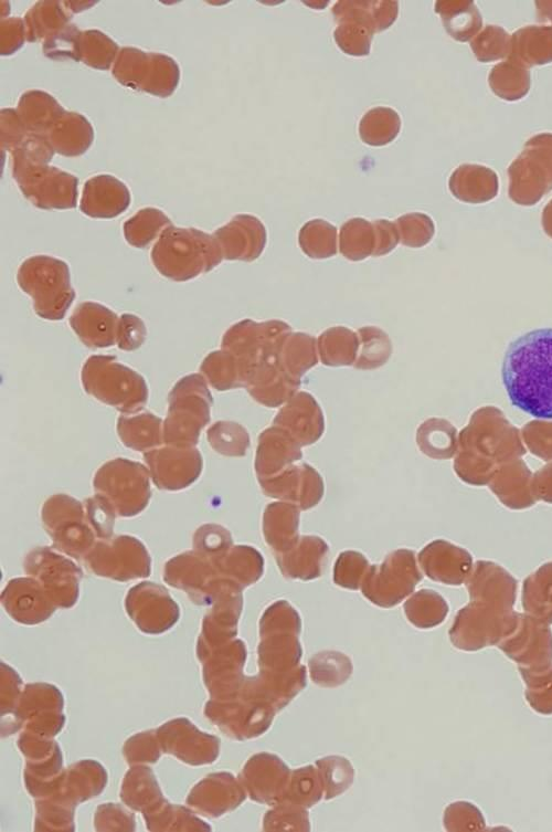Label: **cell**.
<instances>
[{"instance_id":"1","label":"cell","mask_w":552,"mask_h":832,"mask_svg":"<svg viewBox=\"0 0 552 832\" xmlns=\"http://www.w3.org/2000/svg\"><path fill=\"white\" fill-rule=\"evenodd\" d=\"M501 371L516 408L552 419V328L534 329L511 341Z\"/></svg>"},{"instance_id":"2","label":"cell","mask_w":552,"mask_h":832,"mask_svg":"<svg viewBox=\"0 0 552 832\" xmlns=\"http://www.w3.org/2000/svg\"><path fill=\"white\" fill-rule=\"evenodd\" d=\"M150 256L156 270L176 282H185L208 273L223 260L213 234L172 224L159 235Z\"/></svg>"},{"instance_id":"3","label":"cell","mask_w":552,"mask_h":832,"mask_svg":"<svg viewBox=\"0 0 552 832\" xmlns=\"http://www.w3.org/2000/svg\"><path fill=\"white\" fill-rule=\"evenodd\" d=\"M81 381L86 393L123 413L140 411L148 400L145 378L115 356L88 357L82 367Z\"/></svg>"},{"instance_id":"4","label":"cell","mask_w":552,"mask_h":832,"mask_svg":"<svg viewBox=\"0 0 552 832\" xmlns=\"http://www.w3.org/2000/svg\"><path fill=\"white\" fill-rule=\"evenodd\" d=\"M19 287L33 301L35 314L61 320L75 299L67 263L49 255L28 257L17 273Z\"/></svg>"},{"instance_id":"5","label":"cell","mask_w":552,"mask_h":832,"mask_svg":"<svg viewBox=\"0 0 552 832\" xmlns=\"http://www.w3.org/2000/svg\"><path fill=\"white\" fill-rule=\"evenodd\" d=\"M168 414L163 421V442L195 446L202 429L210 422L213 403L206 380L192 373L181 378L168 396Z\"/></svg>"},{"instance_id":"6","label":"cell","mask_w":552,"mask_h":832,"mask_svg":"<svg viewBox=\"0 0 552 832\" xmlns=\"http://www.w3.org/2000/svg\"><path fill=\"white\" fill-rule=\"evenodd\" d=\"M13 155V177L21 192L41 209H71L76 206L78 179L47 160Z\"/></svg>"},{"instance_id":"7","label":"cell","mask_w":552,"mask_h":832,"mask_svg":"<svg viewBox=\"0 0 552 832\" xmlns=\"http://www.w3.org/2000/svg\"><path fill=\"white\" fill-rule=\"evenodd\" d=\"M149 474L141 463L115 459L97 470L93 485L95 493L112 505L116 515L131 517L148 505L151 496Z\"/></svg>"},{"instance_id":"8","label":"cell","mask_w":552,"mask_h":832,"mask_svg":"<svg viewBox=\"0 0 552 832\" xmlns=\"http://www.w3.org/2000/svg\"><path fill=\"white\" fill-rule=\"evenodd\" d=\"M43 526L61 552L81 559L95 545V533L84 504L65 494L53 495L41 510Z\"/></svg>"},{"instance_id":"9","label":"cell","mask_w":552,"mask_h":832,"mask_svg":"<svg viewBox=\"0 0 552 832\" xmlns=\"http://www.w3.org/2000/svg\"><path fill=\"white\" fill-rule=\"evenodd\" d=\"M112 73L120 84L159 97L171 95L180 78L179 65L172 57L135 48L118 52Z\"/></svg>"},{"instance_id":"10","label":"cell","mask_w":552,"mask_h":832,"mask_svg":"<svg viewBox=\"0 0 552 832\" xmlns=\"http://www.w3.org/2000/svg\"><path fill=\"white\" fill-rule=\"evenodd\" d=\"M290 333V326L278 319L263 323L244 319L226 330L221 347L238 360L247 380L252 369L277 359L280 346Z\"/></svg>"},{"instance_id":"11","label":"cell","mask_w":552,"mask_h":832,"mask_svg":"<svg viewBox=\"0 0 552 832\" xmlns=\"http://www.w3.org/2000/svg\"><path fill=\"white\" fill-rule=\"evenodd\" d=\"M84 558L86 567L102 577L125 581L150 575V556L145 545L132 536L102 539Z\"/></svg>"},{"instance_id":"12","label":"cell","mask_w":552,"mask_h":832,"mask_svg":"<svg viewBox=\"0 0 552 832\" xmlns=\"http://www.w3.org/2000/svg\"><path fill=\"white\" fill-rule=\"evenodd\" d=\"M144 459L155 485L160 489H183L202 471V456L195 446L166 444L145 452Z\"/></svg>"},{"instance_id":"13","label":"cell","mask_w":552,"mask_h":832,"mask_svg":"<svg viewBox=\"0 0 552 832\" xmlns=\"http://www.w3.org/2000/svg\"><path fill=\"white\" fill-rule=\"evenodd\" d=\"M258 483L267 496L289 501L300 509L317 505L323 494L320 475L305 463L291 464L275 476Z\"/></svg>"},{"instance_id":"14","label":"cell","mask_w":552,"mask_h":832,"mask_svg":"<svg viewBox=\"0 0 552 832\" xmlns=\"http://www.w3.org/2000/svg\"><path fill=\"white\" fill-rule=\"evenodd\" d=\"M28 575L34 576L49 590L66 592L73 601L77 594V584L82 570L71 559L49 547L31 550L23 561Z\"/></svg>"},{"instance_id":"15","label":"cell","mask_w":552,"mask_h":832,"mask_svg":"<svg viewBox=\"0 0 552 832\" xmlns=\"http://www.w3.org/2000/svg\"><path fill=\"white\" fill-rule=\"evenodd\" d=\"M213 236L225 260H256L266 244L265 227L250 214L235 215L227 224L214 231Z\"/></svg>"},{"instance_id":"16","label":"cell","mask_w":552,"mask_h":832,"mask_svg":"<svg viewBox=\"0 0 552 832\" xmlns=\"http://www.w3.org/2000/svg\"><path fill=\"white\" fill-rule=\"evenodd\" d=\"M273 424L285 430L299 444L316 442L325 429L323 413L315 398L304 391L295 393L276 414Z\"/></svg>"},{"instance_id":"17","label":"cell","mask_w":552,"mask_h":832,"mask_svg":"<svg viewBox=\"0 0 552 832\" xmlns=\"http://www.w3.org/2000/svg\"><path fill=\"white\" fill-rule=\"evenodd\" d=\"M498 647L518 668L538 670L552 664V634L543 625L526 623L521 631L505 638Z\"/></svg>"},{"instance_id":"18","label":"cell","mask_w":552,"mask_h":832,"mask_svg":"<svg viewBox=\"0 0 552 832\" xmlns=\"http://www.w3.org/2000/svg\"><path fill=\"white\" fill-rule=\"evenodd\" d=\"M119 317L110 308L84 302L68 318L73 331L88 348H107L116 343Z\"/></svg>"},{"instance_id":"19","label":"cell","mask_w":552,"mask_h":832,"mask_svg":"<svg viewBox=\"0 0 552 832\" xmlns=\"http://www.w3.org/2000/svg\"><path fill=\"white\" fill-rule=\"evenodd\" d=\"M129 203L130 192L124 182L98 175L85 182L79 209L91 218L110 219L123 213Z\"/></svg>"},{"instance_id":"20","label":"cell","mask_w":552,"mask_h":832,"mask_svg":"<svg viewBox=\"0 0 552 832\" xmlns=\"http://www.w3.org/2000/svg\"><path fill=\"white\" fill-rule=\"evenodd\" d=\"M300 459V444L285 430L273 425L258 436L255 459L257 480L275 476Z\"/></svg>"},{"instance_id":"21","label":"cell","mask_w":552,"mask_h":832,"mask_svg":"<svg viewBox=\"0 0 552 832\" xmlns=\"http://www.w3.org/2000/svg\"><path fill=\"white\" fill-rule=\"evenodd\" d=\"M300 386L276 360L258 365L248 373L245 388L257 402L275 408L287 402Z\"/></svg>"},{"instance_id":"22","label":"cell","mask_w":552,"mask_h":832,"mask_svg":"<svg viewBox=\"0 0 552 832\" xmlns=\"http://www.w3.org/2000/svg\"><path fill=\"white\" fill-rule=\"evenodd\" d=\"M327 551L323 539L302 536L289 550L276 554V561L286 577L310 579L319 576Z\"/></svg>"},{"instance_id":"23","label":"cell","mask_w":552,"mask_h":832,"mask_svg":"<svg viewBox=\"0 0 552 832\" xmlns=\"http://www.w3.org/2000/svg\"><path fill=\"white\" fill-rule=\"evenodd\" d=\"M14 110L29 134L45 138L52 126L65 113L54 97L38 89L24 93Z\"/></svg>"},{"instance_id":"24","label":"cell","mask_w":552,"mask_h":832,"mask_svg":"<svg viewBox=\"0 0 552 832\" xmlns=\"http://www.w3.org/2000/svg\"><path fill=\"white\" fill-rule=\"evenodd\" d=\"M299 508L294 504H268L263 516V533L275 554L289 550L298 541Z\"/></svg>"},{"instance_id":"25","label":"cell","mask_w":552,"mask_h":832,"mask_svg":"<svg viewBox=\"0 0 552 832\" xmlns=\"http://www.w3.org/2000/svg\"><path fill=\"white\" fill-rule=\"evenodd\" d=\"M93 138L94 130L88 120L73 112H65L46 135L52 149L64 156L85 152Z\"/></svg>"},{"instance_id":"26","label":"cell","mask_w":552,"mask_h":832,"mask_svg":"<svg viewBox=\"0 0 552 832\" xmlns=\"http://www.w3.org/2000/svg\"><path fill=\"white\" fill-rule=\"evenodd\" d=\"M397 12L396 1H339L332 8L337 22L355 21L373 32L383 31L393 24Z\"/></svg>"},{"instance_id":"27","label":"cell","mask_w":552,"mask_h":832,"mask_svg":"<svg viewBox=\"0 0 552 832\" xmlns=\"http://www.w3.org/2000/svg\"><path fill=\"white\" fill-rule=\"evenodd\" d=\"M117 433L125 446L148 452L163 442V421L151 412L121 415Z\"/></svg>"},{"instance_id":"28","label":"cell","mask_w":552,"mask_h":832,"mask_svg":"<svg viewBox=\"0 0 552 832\" xmlns=\"http://www.w3.org/2000/svg\"><path fill=\"white\" fill-rule=\"evenodd\" d=\"M63 7L64 2L35 3L24 17L26 40H44V44L68 29L71 15Z\"/></svg>"},{"instance_id":"29","label":"cell","mask_w":552,"mask_h":832,"mask_svg":"<svg viewBox=\"0 0 552 832\" xmlns=\"http://www.w3.org/2000/svg\"><path fill=\"white\" fill-rule=\"evenodd\" d=\"M210 559L226 580L233 579L245 584L257 580L264 566L262 555L251 546H234L223 555Z\"/></svg>"},{"instance_id":"30","label":"cell","mask_w":552,"mask_h":832,"mask_svg":"<svg viewBox=\"0 0 552 832\" xmlns=\"http://www.w3.org/2000/svg\"><path fill=\"white\" fill-rule=\"evenodd\" d=\"M320 360L326 366H350L358 352V335L353 330L337 326L325 330L317 340Z\"/></svg>"},{"instance_id":"31","label":"cell","mask_w":552,"mask_h":832,"mask_svg":"<svg viewBox=\"0 0 552 832\" xmlns=\"http://www.w3.org/2000/svg\"><path fill=\"white\" fill-rule=\"evenodd\" d=\"M200 372L216 390L225 391L245 387L246 373L238 360L224 349L210 352L200 366Z\"/></svg>"},{"instance_id":"32","label":"cell","mask_w":552,"mask_h":832,"mask_svg":"<svg viewBox=\"0 0 552 832\" xmlns=\"http://www.w3.org/2000/svg\"><path fill=\"white\" fill-rule=\"evenodd\" d=\"M318 361L316 339L305 333H290L284 339L277 362L290 376L300 377Z\"/></svg>"},{"instance_id":"33","label":"cell","mask_w":552,"mask_h":832,"mask_svg":"<svg viewBox=\"0 0 552 832\" xmlns=\"http://www.w3.org/2000/svg\"><path fill=\"white\" fill-rule=\"evenodd\" d=\"M401 128L399 114L390 107H374L368 110L359 124V135L370 146H384L397 136Z\"/></svg>"},{"instance_id":"34","label":"cell","mask_w":552,"mask_h":832,"mask_svg":"<svg viewBox=\"0 0 552 832\" xmlns=\"http://www.w3.org/2000/svg\"><path fill=\"white\" fill-rule=\"evenodd\" d=\"M339 249L341 254L351 261H361L373 255L375 249V233L373 223L352 218L340 229Z\"/></svg>"},{"instance_id":"35","label":"cell","mask_w":552,"mask_h":832,"mask_svg":"<svg viewBox=\"0 0 552 832\" xmlns=\"http://www.w3.org/2000/svg\"><path fill=\"white\" fill-rule=\"evenodd\" d=\"M169 225L171 221L161 210L145 208L124 223V235L130 245L144 249Z\"/></svg>"},{"instance_id":"36","label":"cell","mask_w":552,"mask_h":832,"mask_svg":"<svg viewBox=\"0 0 552 832\" xmlns=\"http://www.w3.org/2000/svg\"><path fill=\"white\" fill-rule=\"evenodd\" d=\"M358 352L354 367L358 369H375L384 365L392 352L389 336L379 327H361L358 331Z\"/></svg>"},{"instance_id":"37","label":"cell","mask_w":552,"mask_h":832,"mask_svg":"<svg viewBox=\"0 0 552 832\" xmlns=\"http://www.w3.org/2000/svg\"><path fill=\"white\" fill-rule=\"evenodd\" d=\"M299 246L311 259L320 260L337 253V229L322 219H314L302 225L298 235Z\"/></svg>"},{"instance_id":"38","label":"cell","mask_w":552,"mask_h":832,"mask_svg":"<svg viewBox=\"0 0 552 832\" xmlns=\"http://www.w3.org/2000/svg\"><path fill=\"white\" fill-rule=\"evenodd\" d=\"M118 51V45L98 30L81 32L77 41L76 57L85 64L99 69H109ZM118 54V53H117Z\"/></svg>"},{"instance_id":"39","label":"cell","mask_w":552,"mask_h":832,"mask_svg":"<svg viewBox=\"0 0 552 832\" xmlns=\"http://www.w3.org/2000/svg\"><path fill=\"white\" fill-rule=\"evenodd\" d=\"M526 685L524 697L539 714L552 715V664L538 670L518 668Z\"/></svg>"},{"instance_id":"40","label":"cell","mask_w":552,"mask_h":832,"mask_svg":"<svg viewBox=\"0 0 552 832\" xmlns=\"http://www.w3.org/2000/svg\"><path fill=\"white\" fill-rule=\"evenodd\" d=\"M206 439L212 449L223 455H245L250 446L247 431L233 421H217L206 431Z\"/></svg>"},{"instance_id":"41","label":"cell","mask_w":552,"mask_h":832,"mask_svg":"<svg viewBox=\"0 0 552 832\" xmlns=\"http://www.w3.org/2000/svg\"><path fill=\"white\" fill-rule=\"evenodd\" d=\"M373 33L359 22L344 20L338 22L333 38L344 53L352 56H365L370 53Z\"/></svg>"},{"instance_id":"42","label":"cell","mask_w":552,"mask_h":832,"mask_svg":"<svg viewBox=\"0 0 552 832\" xmlns=\"http://www.w3.org/2000/svg\"><path fill=\"white\" fill-rule=\"evenodd\" d=\"M232 547V536L227 529L215 524H205L197 529L193 550L208 558H215Z\"/></svg>"},{"instance_id":"43","label":"cell","mask_w":552,"mask_h":832,"mask_svg":"<svg viewBox=\"0 0 552 832\" xmlns=\"http://www.w3.org/2000/svg\"><path fill=\"white\" fill-rule=\"evenodd\" d=\"M400 242L410 248L424 245L433 234L429 218L422 213H407L395 221Z\"/></svg>"},{"instance_id":"44","label":"cell","mask_w":552,"mask_h":832,"mask_svg":"<svg viewBox=\"0 0 552 832\" xmlns=\"http://www.w3.org/2000/svg\"><path fill=\"white\" fill-rule=\"evenodd\" d=\"M87 519L100 539H108L113 534L116 512L100 495L89 497L84 503Z\"/></svg>"},{"instance_id":"45","label":"cell","mask_w":552,"mask_h":832,"mask_svg":"<svg viewBox=\"0 0 552 832\" xmlns=\"http://www.w3.org/2000/svg\"><path fill=\"white\" fill-rule=\"evenodd\" d=\"M370 568L363 555L357 551L342 552L335 565V581L340 586L357 588L363 573Z\"/></svg>"},{"instance_id":"46","label":"cell","mask_w":552,"mask_h":832,"mask_svg":"<svg viewBox=\"0 0 552 832\" xmlns=\"http://www.w3.org/2000/svg\"><path fill=\"white\" fill-rule=\"evenodd\" d=\"M440 421L428 420L424 422L417 430L416 441L418 447L426 455L432 457H448L450 453L447 451L448 444L444 440V431L440 429Z\"/></svg>"},{"instance_id":"47","label":"cell","mask_w":552,"mask_h":832,"mask_svg":"<svg viewBox=\"0 0 552 832\" xmlns=\"http://www.w3.org/2000/svg\"><path fill=\"white\" fill-rule=\"evenodd\" d=\"M147 336L142 319L134 314H123L119 317L116 344L119 349L131 351L139 348Z\"/></svg>"},{"instance_id":"48","label":"cell","mask_w":552,"mask_h":832,"mask_svg":"<svg viewBox=\"0 0 552 832\" xmlns=\"http://www.w3.org/2000/svg\"><path fill=\"white\" fill-rule=\"evenodd\" d=\"M25 35L24 21L10 18L1 22V55H10L22 44Z\"/></svg>"},{"instance_id":"49","label":"cell","mask_w":552,"mask_h":832,"mask_svg":"<svg viewBox=\"0 0 552 832\" xmlns=\"http://www.w3.org/2000/svg\"><path fill=\"white\" fill-rule=\"evenodd\" d=\"M373 223L375 233V249L372 256L390 253L399 243L400 238L395 223L389 220H376Z\"/></svg>"}]
</instances>
